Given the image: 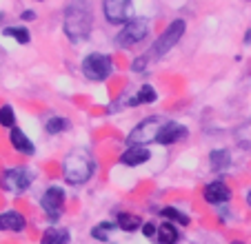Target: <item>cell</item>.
<instances>
[{
    "label": "cell",
    "instance_id": "cell-4",
    "mask_svg": "<svg viewBox=\"0 0 251 244\" xmlns=\"http://www.w3.org/2000/svg\"><path fill=\"white\" fill-rule=\"evenodd\" d=\"M116 71V62L109 53L102 51H91L82 58L80 62V73L85 75L89 82H104L109 80Z\"/></svg>",
    "mask_w": 251,
    "mask_h": 244
},
{
    "label": "cell",
    "instance_id": "cell-19",
    "mask_svg": "<svg viewBox=\"0 0 251 244\" xmlns=\"http://www.w3.org/2000/svg\"><path fill=\"white\" fill-rule=\"evenodd\" d=\"M229 165H231V153L227 149H213L209 153V167H211V171H216V173L227 171Z\"/></svg>",
    "mask_w": 251,
    "mask_h": 244
},
{
    "label": "cell",
    "instance_id": "cell-15",
    "mask_svg": "<svg viewBox=\"0 0 251 244\" xmlns=\"http://www.w3.org/2000/svg\"><path fill=\"white\" fill-rule=\"evenodd\" d=\"M153 102H158V91L149 82L140 85L136 94L131 98H127V107H145V104H153Z\"/></svg>",
    "mask_w": 251,
    "mask_h": 244
},
{
    "label": "cell",
    "instance_id": "cell-26",
    "mask_svg": "<svg viewBox=\"0 0 251 244\" xmlns=\"http://www.w3.org/2000/svg\"><path fill=\"white\" fill-rule=\"evenodd\" d=\"M156 231H158V224L153 220H147V222H142V226H140V233L145 235L147 240H153L156 238Z\"/></svg>",
    "mask_w": 251,
    "mask_h": 244
},
{
    "label": "cell",
    "instance_id": "cell-6",
    "mask_svg": "<svg viewBox=\"0 0 251 244\" xmlns=\"http://www.w3.org/2000/svg\"><path fill=\"white\" fill-rule=\"evenodd\" d=\"M36 173L29 167H7L0 171V189L11 195H23L31 189Z\"/></svg>",
    "mask_w": 251,
    "mask_h": 244
},
{
    "label": "cell",
    "instance_id": "cell-1",
    "mask_svg": "<svg viewBox=\"0 0 251 244\" xmlns=\"http://www.w3.org/2000/svg\"><path fill=\"white\" fill-rule=\"evenodd\" d=\"M62 31L69 43H87L94 31V7L89 0H67L62 9Z\"/></svg>",
    "mask_w": 251,
    "mask_h": 244
},
{
    "label": "cell",
    "instance_id": "cell-11",
    "mask_svg": "<svg viewBox=\"0 0 251 244\" xmlns=\"http://www.w3.org/2000/svg\"><path fill=\"white\" fill-rule=\"evenodd\" d=\"M202 197H204V202H209L213 207H223V204H227V202L231 200V189H229V184L220 178L211 180V182L204 184Z\"/></svg>",
    "mask_w": 251,
    "mask_h": 244
},
{
    "label": "cell",
    "instance_id": "cell-25",
    "mask_svg": "<svg viewBox=\"0 0 251 244\" xmlns=\"http://www.w3.org/2000/svg\"><path fill=\"white\" fill-rule=\"evenodd\" d=\"M149 62H151V58H149L147 53H142V56L133 58V60H131V67H129V69H131L133 73H142V71H147Z\"/></svg>",
    "mask_w": 251,
    "mask_h": 244
},
{
    "label": "cell",
    "instance_id": "cell-24",
    "mask_svg": "<svg viewBox=\"0 0 251 244\" xmlns=\"http://www.w3.org/2000/svg\"><path fill=\"white\" fill-rule=\"evenodd\" d=\"M16 122H18V118H16V109L11 107L9 102L0 104V127L7 129V131H11L14 127H18Z\"/></svg>",
    "mask_w": 251,
    "mask_h": 244
},
{
    "label": "cell",
    "instance_id": "cell-13",
    "mask_svg": "<svg viewBox=\"0 0 251 244\" xmlns=\"http://www.w3.org/2000/svg\"><path fill=\"white\" fill-rule=\"evenodd\" d=\"M149 160H151V151H149L147 146H140V145H129L127 149L120 153V165L129 167V169L147 165Z\"/></svg>",
    "mask_w": 251,
    "mask_h": 244
},
{
    "label": "cell",
    "instance_id": "cell-20",
    "mask_svg": "<svg viewBox=\"0 0 251 244\" xmlns=\"http://www.w3.org/2000/svg\"><path fill=\"white\" fill-rule=\"evenodd\" d=\"M114 231H118V226H116V222L111 220H104V222H98V224L91 226V238L96 240V242H111V233Z\"/></svg>",
    "mask_w": 251,
    "mask_h": 244
},
{
    "label": "cell",
    "instance_id": "cell-8",
    "mask_svg": "<svg viewBox=\"0 0 251 244\" xmlns=\"http://www.w3.org/2000/svg\"><path fill=\"white\" fill-rule=\"evenodd\" d=\"M40 211L49 218L51 222H58L62 216H65V204H67V191L60 187V184H49L43 191L38 200Z\"/></svg>",
    "mask_w": 251,
    "mask_h": 244
},
{
    "label": "cell",
    "instance_id": "cell-2",
    "mask_svg": "<svg viewBox=\"0 0 251 244\" xmlns=\"http://www.w3.org/2000/svg\"><path fill=\"white\" fill-rule=\"evenodd\" d=\"M60 171H62V180L69 187H82L96 175L98 165H96V158L89 149H71L62 158Z\"/></svg>",
    "mask_w": 251,
    "mask_h": 244
},
{
    "label": "cell",
    "instance_id": "cell-10",
    "mask_svg": "<svg viewBox=\"0 0 251 244\" xmlns=\"http://www.w3.org/2000/svg\"><path fill=\"white\" fill-rule=\"evenodd\" d=\"M187 136H189V129H187L185 124H180V122H176V120H165V124H162L160 133H158V138H156V145L171 146V145L182 142Z\"/></svg>",
    "mask_w": 251,
    "mask_h": 244
},
{
    "label": "cell",
    "instance_id": "cell-18",
    "mask_svg": "<svg viewBox=\"0 0 251 244\" xmlns=\"http://www.w3.org/2000/svg\"><path fill=\"white\" fill-rule=\"evenodd\" d=\"M71 233L67 226H49L45 229V233L40 235V244H69Z\"/></svg>",
    "mask_w": 251,
    "mask_h": 244
},
{
    "label": "cell",
    "instance_id": "cell-23",
    "mask_svg": "<svg viewBox=\"0 0 251 244\" xmlns=\"http://www.w3.org/2000/svg\"><path fill=\"white\" fill-rule=\"evenodd\" d=\"M160 216L165 218L167 222H174V224H178V226H189L191 224V218L187 216V213H182L180 209H176V207H162Z\"/></svg>",
    "mask_w": 251,
    "mask_h": 244
},
{
    "label": "cell",
    "instance_id": "cell-29",
    "mask_svg": "<svg viewBox=\"0 0 251 244\" xmlns=\"http://www.w3.org/2000/svg\"><path fill=\"white\" fill-rule=\"evenodd\" d=\"M245 200H247V207L251 209V189H249V191H247V197H245Z\"/></svg>",
    "mask_w": 251,
    "mask_h": 244
},
{
    "label": "cell",
    "instance_id": "cell-31",
    "mask_svg": "<svg viewBox=\"0 0 251 244\" xmlns=\"http://www.w3.org/2000/svg\"><path fill=\"white\" fill-rule=\"evenodd\" d=\"M231 244H245V242H238V240H236V242H231Z\"/></svg>",
    "mask_w": 251,
    "mask_h": 244
},
{
    "label": "cell",
    "instance_id": "cell-30",
    "mask_svg": "<svg viewBox=\"0 0 251 244\" xmlns=\"http://www.w3.org/2000/svg\"><path fill=\"white\" fill-rule=\"evenodd\" d=\"M5 16H7L5 11H0V23H2V20H5Z\"/></svg>",
    "mask_w": 251,
    "mask_h": 244
},
{
    "label": "cell",
    "instance_id": "cell-32",
    "mask_svg": "<svg viewBox=\"0 0 251 244\" xmlns=\"http://www.w3.org/2000/svg\"><path fill=\"white\" fill-rule=\"evenodd\" d=\"M38 2H45V0H38Z\"/></svg>",
    "mask_w": 251,
    "mask_h": 244
},
{
    "label": "cell",
    "instance_id": "cell-28",
    "mask_svg": "<svg viewBox=\"0 0 251 244\" xmlns=\"http://www.w3.org/2000/svg\"><path fill=\"white\" fill-rule=\"evenodd\" d=\"M245 43H247V45H249V43H251V27H249V29H247V33H245Z\"/></svg>",
    "mask_w": 251,
    "mask_h": 244
},
{
    "label": "cell",
    "instance_id": "cell-14",
    "mask_svg": "<svg viewBox=\"0 0 251 244\" xmlns=\"http://www.w3.org/2000/svg\"><path fill=\"white\" fill-rule=\"evenodd\" d=\"M9 145H11V149L20 155H27V158L36 155V142H33L20 127H14L9 131Z\"/></svg>",
    "mask_w": 251,
    "mask_h": 244
},
{
    "label": "cell",
    "instance_id": "cell-16",
    "mask_svg": "<svg viewBox=\"0 0 251 244\" xmlns=\"http://www.w3.org/2000/svg\"><path fill=\"white\" fill-rule=\"evenodd\" d=\"M180 242V231L174 222H160L156 231V238H153V244H178Z\"/></svg>",
    "mask_w": 251,
    "mask_h": 244
},
{
    "label": "cell",
    "instance_id": "cell-17",
    "mask_svg": "<svg viewBox=\"0 0 251 244\" xmlns=\"http://www.w3.org/2000/svg\"><path fill=\"white\" fill-rule=\"evenodd\" d=\"M116 226H118V231H125V233H136V231H140L142 226V218L138 216V213H129V211H120L118 216H116Z\"/></svg>",
    "mask_w": 251,
    "mask_h": 244
},
{
    "label": "cell",
    "instance_id": "cell-7",
    "mask_svg": "<svg viewBox=\"0 0 251 244\" xmlns=\"http://www.w3.org/2000/svg\"><path fill=\"white\" fill-rule=\"evenodd\" d=\"M162 124H165V118H160V116L142 118L136 127L127 133V145L147 146V145H151V142H156V138H158V133H160Z\"/></svg>",
    "mask_w": 251,
    "mask_h": 244
},
{
    "label": "cell",
    "instance_id": "cell-12",
    "mask_svg": "<svg viewBox=\"0 0 251 244\" xmlns=\"http://www.w3.org/2000/svg\"><path fill=\"white\" fill-rule=\"evenodd\" d=\"M27 226H29L27 216L20 213L18 209L0 211V231H5V233H23V231H27Z\"/></svg>",
    "mask_w": 251,
    "mask_h": 244
},
{
    "label": "cell",
    "instance_id": "cell-9",
    "mask_svg": "<svg viewBox=\"0 0 251 244\" xmlns=\"http://www.w3.org/2000/svg\"><path fill=\"white\" fill-rule=\"evenodd\" d=\"M102 16L114 27H123L133 18V0H102Z\"/></svg>",
    "mask_w": 251,
    "mask_h": 244
},
{
    "label": "cell",
    "instance_id": "cell-5",
    "mask_svg": "<svg viewBox=\"0 0 251 244\" xmlns=\"http://www.w3.org/2000/svg\"><path fill=\"white\" fill-rule=\"evenodd\" d=\"M185 31H187V20H182V18L171 20V23L167 24L165 31L156 38V43L151 45V49L147 51V56L151 58V60H160V58H165L167 53L182 40Z\"/></svg>",
    "mask_w": 251,
    "mask_h": 244
},
{
    "label": "cell",
    "instance_id": "cell-27",
    "mask_svg": "<svg viewBox=\"0 0 251 244\" xmlns=\"http://www.w3.org/2000/svg\"><path fill=\"white\" fill-rule=\"evenodd\" d=\"M36 18H38V14H36L33 9H23L20 11V20H23V23H33Z\"/></svg>",
    "mask_w": 251,
    "mask_h": 244
},
{
    "label": "cell",
    "instance_id": "cell-3",
    "mask_svg": "<svg viewBox=\"0 0 251 244\" xmlns=\"http://www.w3.org/2000/svg\"><path fill=\"white\" fill-rule=\"evenodd\" d=\"M149 33H151V20L145 16H133L127 24H123V29H118V33L114 36V45L118 49H131L145 43Z\"/></svg>",
    "mask_w": 251,
    "mask_h": 244
},
{
    "label": "cell",
    "instance_id": "cell-21",
    "mask_svg": "<svg viewBox=\"0 0 251 244\" xmlns=\"http://www.w3.org/2000/svg\"><path fill=\"white\" fill-rule=\"evenodd\" d=\"M69 129H71V120L65 116H51V118H47V122H45L47 136H60V133L69 131Z\"/></svg>",
    "mask_w": 251,
    "mask_h": 244
},
{
    "label": "cell",
    "instance_id": "cell-22",
    "mask_svg": "<svg viewBox=\"0 0 251 244\" xmlns=\"http://www.w3.org/2000/svg\"><path fill=\"white\" fill-rule=\"evenodd\" d=\"M2 36L5 38H14L18 45H29L31 43V31L25 24H14V27H2Z\"/></svg>",
    "mask_w": 251,
    "mask_h": 244
}]
</instances>
